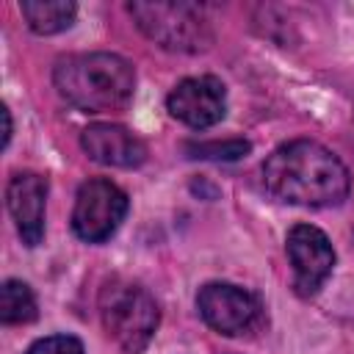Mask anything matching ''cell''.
<instances>
[{
  "label": "cell",
  "mask_w": 354,
  "mask_h": 354,
  "mask_svg": "<svg viewBox=\"0 0 354 354\" xmlns=\"http://www.w3.org/2000/svg\"><path fill=\"white\" fill-rule=\"evenodd\" d=\"M263 185L271 196L288 205L332 207L348 196L351 177L332 149L310 138H296L266 158Z\"/></svg>",
  "instance_id": "cell-1"
},
{
  "label": "cell",
  "mask_w": 354,
  "mask_h": 354,
  "mask_svg": "<svg viewBox=\"0 0 354 354\" xmlns=\"http://www.w3.org/2000/svg\"><path fill=\"white\" fill-rule=\"evenodd\" d=\"M53 83L58 94L86 113L122 111L133 100L136 72L116 53H75L55 61Z\"/></svg>",
  "instance_id": "cell-2"
},
{
  "label": "cell",
  "mask_w": 354,
  "mask_h": 354,
  "mask_svg": "<svg viewBox=\"0 0 354 354\" xmlns=\"http://www.w3.org/2000/svg\"><path fill=\"white\" fill-rule=\"evenodd\" d=\"M97 307L108 337H113L127 354H141L149 346L160 313L152 293L144 285L113 277L102 285Z\"/></svg>",
  "instance_id": "cell-3"
},
{
  "label": "cell",
  "mask_w": 354,
  "mask_h": 354,
  "mask_svg": "<svg viewBox=\"0 0 354 354\" xmlns=\"http://www.w3.org/2000/svg\"><path fill=\"white\" fill-rule=\"evenodd\" d=\"M147 39L171 53H199L213 44V25L199 3H144L127 6Z\"/></svg>",
  "instance_id": "cell-4"
},
{
  "label": "cell",
  "mask_w": 354,
  "mask_h": 354,
  "mask_svg": "<svg viewBox=\"0 0 354 354\" xmlns=\"http://www.w3.org/2000/svg\"><path fill=\"white\" fill-rule=\"evenodd\" d=\"M127 216V194L102 177L86 180L77 188L72 207V230L86 243L108 241Z\"/></svg>",
  "instance_id": "cell-5"
},
{
  "label": "cell",
  "mask_w": 354,
  "mask_h": 354,
  "mask_svg": "<svg viewBox=\"0 0 354 354\" xmlns=\"http://www.w3.org/2000/svg\"><path fill=\"white\" fill-rule=\"evenodd\" d=\"M202 321L218 335H249L263 324V304L254 293L232 282H207L196 293Z\"/></svg>",
  "instance_id": "cell-6"
},
{
  "label": "cell",
  "mask_w": 354,
  "mask_h": 354,
  "mask_svg": "<svg viewBox=\"0 0 354 354\" xmlns=\"http://www.w3.org/2000/svg\"><path fill=\"white\" fill-rule=\"evenodd\" d=\"M166 108L177 122H183L194 130H205V127H213L224 119V113H227V88L213 75L185 77L169 91Z\"/></svg>",
  "instance_id": "cell-7"
},
{
  "label": "cell",
  "mask_w": 354,
  "mask_h": 354,
  "mask_svg": "<svg viewBox=\"0 0 354 354\" xmlns=\"http://www.w3.org/2000/svg\"><path fill=\"white\" fill-rule=\"evenodd\" d=\"M285 249L293 263L296 290L301 296L318 293V288L329 279L335 268V249L329 238L313 224H296L285 238Z\"/></svg>",
  "instance_id": "cell-8"
},
{
  "label": "cell",
  "mask_w": 354,
  "mask_h": 354,
  "mask_svg": "<svg viewBox=\"0 0 354 354\" xmlns=\"http://www.w3.org/2000/svg\"><path fill=\"white\" fill-rule=\"evenodd\" d=\"M6 205L17 224L25 246H36L44 238V207H47V180L36 171H17L6 188Z\"/></svg>",
  "instance_id": "cell-9"
},
{
  "label": "cell",
  "mask_w": 354,
  "mask_h": 354,
  "mask_svg": "<svg viewBox=\"0 0 354 354\" xmlns=\"http://www.w3.org/2000/svg\"><path fill=\"white\" fill-rule=\"evenodd\" d=\"M80 147L91 160L102 166L136 169L147 160V144L122 124H108V122L88 124L80 133Z\"/></svg>",
  "instance_id": "cell-10"
},
{
  "label": "cell",
  "mask_w": 354,
  "mask_h": 354,
  "mask_svg": "<svg viewBox=\"0 0 354 354\" xmlns=\"http://www.w3.org/2000/svg\"><path fill=\"white\" fill-rule=\"evenodd\" d=\"M19 11L33 33L53 36L66 30L75 22L77 6L72 0H25L19 3Z\"/></svg>",
  "instance_id": "cell-11"
},
{
  "label": "cell",
  "mask_w": 354,
  "mask_h": 354,
  "mask_svg": "<svg viewBox=\"0 0 354 354\" xmlns=\"http://www.w3.org/2000/svg\"><path fill=\"white\" fill-rule=\"evenodd\" d=\"M36 318V296L22 279H6L0 288V321L28 324Z\"/></svg>",
  "instance_id": "cell-12"
},
{
  "label": "cell",
  "mask_w": 354,
  "mask_h": 354,
  "mask_svg": "<svg viewBox=\"0 0 354 354\" xmlns=\"http://www.w3.org/2000/svg\"><path fill=\"white\" fill-rule=\"evenodd\" d=\"M252 149L249 141L243 138H232V141H210V144H191L188 152H194V158H210V160H235L241 155H246Z\"/></svg>",
  "instance_id": "cell-13"
},
{
  "label": "cell",
  "mask_w": 354,
  "mask_h": 354,
  "mask_svg": "<svg viewBox=\"0 0 354 354\" xmlns=\"http://www.w3.org/2000/svg\"><path fill=\"white\" fill-rule=\"evenodd\" d=\"M25 354H86V351L75 335H50L36 340Z\"/></svg>",
  "instance_id": "cell-14"
},
{
  "label": "cell",
  "mask_w": 354,
  "mask_h": 354,
  "mask_svg": "<svg viewBox=\"0 0 354 354\" xmlns=\"http://www.w3.org/2000/svg\"><path fill=\"white\" fill-rule=\"evenodd\" d=\"M3 122H6V133H3V147H8V138H11V113H8V108H3Z\"/></svg>",
  "instance_id": "cell-15"
}]
</instances>
